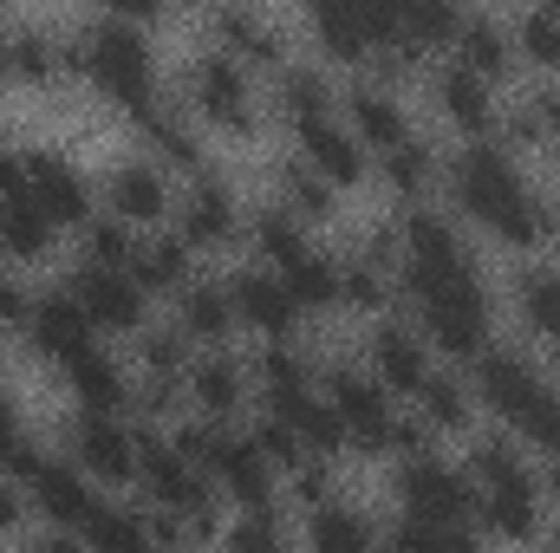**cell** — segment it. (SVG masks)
<instances>
[{"label": "cell", "mask_w": 560, "mask_h": 553, "mask_svg": "<svg viewBox=\"0 0 560 553\" xmlns=\"http://www.w3.org/2000/svg\"><path fill=\"white\" fill-rule=\"evenodd\" d=\"M92 72H98V85H105V92H118V98L143 105L150 59H143V39H138V33H125V26H105V33L92 39Z\"/></svg>", "instance_id": "obj_1"}, {"label": "cell", "mask_w": 560, "mask_h": 553, "mask_svg": "<svg viewBox=\"0 0 560 553\" xmlns=\"http://www.w3.org/2000/svg\"><path fill=\"white\" fill-rule=\"evenodd\" d=\"M306 150H313V163H319L332 183H359V150H352V138H346L332 118L306 111Z\"/></svg>", "instance_id": "obj_2"}, {"label": "cell", "mask_w": 560, "mask_h": 553, "mask_svg": "<svg viewBox=\"0 0 560 553\" xmlns=\"http://www.w3.org/2000/svg\"><path fill=\"white\" fill-rule=\"evenodd\" d=\"M85 313H98V319H112V326L138 319V293H131V280L125 274H92L85 280Z\"/></svg>", "instance_id": "obj_3"}, {"label": "cell", "mask_w": 560, "mask_h": 553, "mask_svg": "<svg viewBox=\"0 0 560 553\" xmlns=\"http://www.w3.org/2000/svg\"><path fill=\"white\" fill-rule=\"evenodd\" d=\"M242 313L255 326H287L293 319V286L287 280H242Z\"/></svg>", "instance_id": "obj_4"}, {"label": "cell", "mask_w": 560, "mask_h": 553, "mask_svg": "<svg viewBox=\"0 0 560 553\" xmlns=\"http://www.w3.org/2000/svg\"><path fill=\"white\" fill-rule=\"evenodd\" d=\"M352 111H359V131H365L372 143H385V150H398V143H405V118H398L392 105H378V98H359Z\"/></svg>", "instance_id": "obj_5"}, {"label": "cell", "mask_w": 560, "mask_h": 553, "mask_svg": "<svg viewBox=\"0 0 560 553\" xmlns=\"http://www.w3.org/2000/svg\"><path fill=\"white\" fill-rule=\"evenodd\" d=\"M443 98H450V111H456V118H463L469 131H482V125H489V105H482V85H476L469 72H456Z\"/></svg>", "instance_id": "obj_6"}, {"label": "cell", "mask_w": 560, "mask_h": 553, "mask_svg": "<svg viewBox=\"0 0 560 553\" xmlns=\"http://www.w3.org/2000/svg\"><path fill=\"white\" fill-rule=\"evenodd\" d=\"M118 209H125V215H156V209H163V189H156V176H143V169L118 176Z\"/></svg>", "instance_id": "obj_7"}, {"label": "cell", "mask_w": 560, "mask_h": 553, "mask_svg": "<svg viewBox=\"0 0 560 553\" xmlns=\"http://www.w3.org/2000/svg\"><path fill=\"white\" fill-rule=\"evenodd\" d=\"M209 105L215 118H242V79L229 66H209Z\"/></svg>", "instance_id": "obj_8"}, {"label": "cell", "mask_w": 560, "mask_h": 553, "mask_svg": "<svg viewBox=\"0 0 560 553\" xmlns=\"http://www.w3.org/2000/svg\"><path fill=\"white\" fill-rule=\"evenodd\" d=\"M385 372H392L398 385H418V378H423V365H418V352H411V339H385Z\"/></svg>", "instance_id": "obj_9"}, {"label": "cell", "mask_w": 560, "mask_h": 553, "mask_svg": "<svg viewBox=\"0 0 560 553\" xmlns=\"http://www.w3.org/2000/svg\"><path fill=\"white\" fill-rule=\"evenodd\" d=\"M469 66L476 72H502V39H489V26L469 33Z\"/></svg>", "instance_id": "obj_10"}, {"label": "cell", "mask_w": 560, "mask_h": 553, "mask_svg": "<svg viewBox=\"0 0 560 553\" xmlns=\"http://www.w3.org/2000/svg\"><path fill=\"white\" fill-rule=\"evenodd\" d=\"M105 7H118V13H125V20H143V13H150V7H156V0H105Z\"/></svg>", "instance_id": "obj_11"}]
</instances>
